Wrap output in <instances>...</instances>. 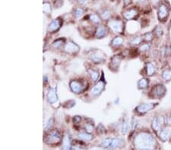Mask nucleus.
Segmentation results:
<instances>
[{
	"instance_id": "6ab92c4d",
	"label": "nucleus",
	"mask_w": 171,
	"mask_h": 150,
	"mask_svg": "<svg viewBox=\"0 0 171 150\" xmlns=\"http://www.w3.org/2000/svg\"><path fill=\"white\" fill-rule=\"evenodd\" d=\"M150 80L148 77H143L138 81V89L139 90H145L149 86Z\"/></svg>"
},
{
	"instance_id": "79ce46f5",
	"label": "nucleus",
	"mask_w": 171,
	"mask_h": 150,
	"mask_svg": "<svg viewBox=\"0 0 171 150\" xmlns=\"http://www.w3.org/2000/svg\"><path fill=\"white\" fill-rule=\"evenodd\" d=\"M136 1L139 3H144V2H145V0H136Z\"/></svg>"
},
{
	"instance_id": "ddd939ff",
	"label": "nucleus",
	"mask_w": 171,
	"mask_h": 150,
	"mask_svg": "<svg viewBox=\"0 0 171 150\" xmlns=\"http://www.w3.org/2000/svg\"><path fill=\"white\" fill-rule=\"evenodd\" d=\"M61 25H62V21L60 20V18H56L55 20H53L49 24L47 30H48L49 33H55L59 30V28H61Z\"/></svg>"
},
{
	"instance_id": "7c9ffc66",
	"label": "nucleus",
	"mask_w": 171,
	"mask_h": 150,
	"mask_svg": "<svg viewBox=\"0 0 171 150\" xmlns=\"http://www.w3.org/2000/svg\"><path fill=\"white\" fill-rule=\"evenodd\" d=\"M64 42H65V40L63 39H57V40H55L54 43H53L52 45H53V47L55 48H60L61 46H63V44H64Z\"/></svg>"
},
{
	"instance_id": "2eb2a0df",
	"label": "nucleus",
	"mask_w": 171,
	"mask_h": 150,
	"mask_svg": "<svg viewBox=\"0 0 171 150\" xmlns=\"http://www.w3.org/2000/svg\"><path fill=\"white\" fill-rule=\"evenodd\" d=\"M157 71V65L154 62H147L145 64V72L148 77L154 76Z\"/></svg>"
},
{
	"instance_id": "0eeeda50",
	"label": "nucleus",
	"mask_w": 171,
	"mask_h": 150,
	"mask_svg": "<svg viewBox=\"0 0 171 150\" xmlns=\"http://www.w3.org/2000/svg\"><path fill=\"white\" fill-rule=\"evenodd\" d=\"M61 140V135L59 132L56 130H53L52 131L49 133L46 136L45 141L46 143L50 144V145H55V144H58L60 143Z\"/></svg>"
},
{
	"instance_id": "5701e85b",
	"label": "nucleus",
	"mask_w": 171,
	"mask_h": 150,
	"mask_svg": "<svg viewBox=\"0 0 171 150\" xmlns=\"http://www.w3.org/2000/svg\"><path fill=\"white\" fill-rule=\"evenodd\" d=\"M154 37L155 36L153 32H147L142 34V39H143V42H145V43H151L154 40Z\"/></svg>"
},
{
	"instance_id": "aec40b11",
	"label": "nucleus",
	"mask_w": 171,
	"mask_h": 150,
	"mask_svg": "<svg viewBox=\"0 0 171 150\" xmlns=\"http://www.w3.org/2000/svg\"><path fill=\"white\" fill-rule=\"evenodd\" d=\"M106 35V29L104 26H98L97 30L95 31V37L97 39H101Z\"/></svg>"
},
{
	"instance_id": "f03ea898",
	"label": "nucleus",
	"mask_w": 171,
	"mask_h": 150,
	"mask_svg": "<svg viewBox=\"0 0 171 150\" xmlns=\"http://www.w3.org/2000/svg\"><path fill=\"white\" fill-rule=\"evenodd\" d=\"M123 144V140L119 138H107L102 141V143L100 144V146L104 148V149H114L116 148L120 147Z\"/></svg>"
},
{
	"instance_id": "1a4fd4ad",
	"label": "nucleus",
	"mask_w": 171,
	"mask_h": 150,
	"mask_svg": "<svg viewBox=\"0 0 171 150\" xmlns=\"http://www.w3.org/2000/svg\"><path fill=\"white\" fill-rule=\"evenodd\" d=\"M90 58L94 64H100L106 60V55L100 50H96L90 53Z\"/></svg>"
},
{
	"instance_id": "a211bd4d",
	"label": "nucleus",
	"mask_w": 171,
	"mask_h": 150,
	"mask_svg": "<svg viewBox=\"0 0 171 150\" xmlns=\"http://www.w3.org/2000/svg\"><path fill=\"white\" fill-rule=\"evenodd\" d=\"M121 60H122V58H121V56L120 55L113 56L110 61V70L118 69L119 67H120V65Z\"/></svg>"
},
{
	"instance_id": "e433bc0d",
	"label": "nucleus",
	"mask_w": 171,
	"mask_h": 150,
	"mask_svg": "<svg viewBox=\"0 0 171 150\" xmlns=\"http://www.w3.org/2000/svg\"><path fill=\"white\" fill-rule=\"evenodd\" d=\"M93 128H94V126L91 124H87V125H86V131L88 133H90L92 131Z\"/></svg>"
},
{
	"instance_id": "c85d7f7f",
	"label": "nucleus",
	"mask_w": 171,
	"mask_h": 150,
	"mask_svg": "<svg viewBox=\"0 0 171 150\" xmlns=\"http://www.w3.org/2000/svg\"><path fill=\"white\" fill-rule=\"evenodd\" d=\"M89 20H90L93 24H98L101 22V18H100L99 15L96 14H91L89 15Z\"/></svg>"
},
{
	"instance_id": "4468645a",
	"label": "nucleus",
	"mask_w": 171,
	"mask_h": 150,
	"mask_svg": "<svg viewBox=\"0 0 171 150\" xmlns=\"http://www.w3.org/2000/svg\"><path fill=\"white\" fill-rule=\"evenodd\" d=\"M105 88V83L104 81H99L96 85L92 88V90L90 91V93L94 96H97L103 92V90Z\"/></svg>"
},
{
	"instance_id": "473e14b6",
	"label": "nucleus",
	"mask_w": 171,
	"mask_h": 150,
	"mask_svg": "<svg viewBox=\"0 0 171 150\" xmlns=\"http://www.w3.org/2000/svg\"><path fill=\"white\" fill-rule=\"evenodd\" d=\"M110 12H109L108 10H104V11L100 13V17H101L104 20H108V19L110 18Z\"/></svg>"
},
{
	"instance_id": "7ed1b4c3",
	"label": "nucleus",
	"mask_w": 171,
	"mask_h": 150,
	"mask_svg": "<svg viewBox=\"0 0 171 150\" xmlns=\"http://www.w3.org/2000/svg\"><path fill=\"white\" fill-rule=\"evenodd\" d=\"M166 88L165 86L161 83H158L154 86L151 90L150 94L151 98L156 99H160L166 95Z\"/></svg>"
},
{
	"instance_id": "a19ab883",
	"label": "nucleus",
	"mask_w": 171,
	"mask_h": 150,
	"mask_svg": "<svg viewBox=\"0 0 171 150\" xmlns=\"http://www.w3.org/2000/svg\"><path fill=\"white\" fill-rule=\"evenodd\" d=\"M88 1H89V0H79V3H80V4L85 5V4L88 3Z\"/></svg>"
},
{
	"instance_id": "f257e3e1",
	"label": "nucleus",
	"mask_w": 171,
	"mask_h": 150,
	"mask_svg": "<svg viewBox=\"0 0 171 150\" xmlns=\"http://www.w3.org/2000/svg\"><path fill=\"white\" fill-rule=\"evenodd\" d=\"M134 145L138 150H154L155 139L148 132H140L135 137Z\"/></svg>"
},
{
	"instance_id": "58836bf2",
	"label": "nucleus",
	"mask_w": 171,
	"mask_h": 150,
	"mask_svg": "<svg viewBox=\"0 0 171 150\" xmlns=\"http://www.w3.org/2000/svg\"><path fill=\"white\" fill-rule=\"evenodd\" d=\"M81 117H79V116H76V117H75L74 118V122L75 124H79L80 121H81Z\"/></svg>"
},
{
	"instance_id": "dca6fc26",
	"label": "nucleus",
	"mask_w": 171,
	"mask_h": 150,
	"mask_svg": "<svg viewBox=\"0 0 171 150\" xmlns=\"http://www.w3.org/2000/svg\"><path fill=\"white\" fill-rule=\"evenodd\" d=\"M47 100L52 105H54L56 102H58V97L56 94L55 88H50L47 92Z\"/></svg>"
},
{
	"instance_id": "72a5a7b5",
	"label": "nucleus",
	"mask_w": 171,
	"mask_h": 150,
	"mask_svg": "<svg viewBox=\"0 0 171 150\" xmlns=\"http://www.w3.org/2000/svg\"><path fill=\"white\" fill-rule=\"evenodd\" d=\"M44 12L46 14H49L51 13V7L50 3H44Z\"/></svg>"
},
{
	"instance_id": "a878e982",
	"label": "nucleus",
	"mask_w": 171,
	"mask_h": 150,
	"mask_svg": "<svg viewBox=\"0 0 171 150\" xmlns=\"http://www.w3.org/2000/svg\"><path fill=\"white\" fill-rule=\"evenodd\" d=\"M71 140L69 136H65L63 139V150H71Z\"/></svg>"
},
{
	"instance_id": "4c0bfd02",
	"label": "nucleus",
	"mask_w": 171,
	"mask_h": 150,
	"mask_svg": "<svg viewBox=\"0 0 171 150\" xmlns=\"http://www.w3.org/2000/svg\"><path fill=\"white\" fill-rule=\"evenodd\" d=\"M166 122L167 124V126H170L171 127V114L166 115Z\"/></svg>"
},
{
	"instance_id": "39448f33",
	"label": "nucleus",
	"mask_w": 171,
	"mask_h": 150,
	"mask_svg": "<svg viewBox=\"0 0 171 150\" xmlns=\"http://www.w3.org/2000/svg\"><path fill=\"white\" fill-rule=\"evenodd\" d=\"M170 7L169 5L165 3H162L160 4L158 10H157V16L160 21L165 22L170 14Z\"/></svg>"
},
{
	"instance_id": "ea45409f",
	"label": "nucleus",
	"mask_w": 171,
	"mask_h": 150,
	"mask_svg": "<svg viewBox=\"0 0 171 150\" xmlns=\"http://www.w3.org/2000/svg\"><path fill=\"white\" fill-rule=\"evenodd\" d=\"M132 0H123V3H124V6H127L131 3Z\"/></svg>"
},
{
	"instance_id": "9b49d317",
	"label": "nucleus",
	"mask_w": 171,
	"mask_h": 150,
	"mask_svg": "<svg viewBox=\"0 0 171 150\" xmlns=\"http://www.w3.org/2000/svg\"><path fill=\"white\" fill-rule=\"evenodd\" d=\"M123 16L125 20H134L139 16V10L136 8H130L123 12Z\"/></svg>"
},
{
	"instance_id": "423d86ee",
	"label": "nucleus",
	"mask_w": 171,
	"mask_h": 150,
	"mask_svg": "<svg viewBox=\"0 0 171 150\" xmlns=\"http://www.w3.org/2000/svg\"><path fill=\"white\" fill-rule=\"evenodd\" d=\"M108 27L113 33L121 34L124 32V27L125 24L123 21L120 20H113L108 22Z\"/></svg>"
},
{
	"instance_id": "4be33fe9",
	"label": "nucleus",
	"mask_w": 171,
	"mask_h": 150,
	"mask_svg": "<svg viewBox=\"0 0 171 150\" xmlns=\"http://www.w3.org/2000/svg\"><path fill=\"white\" fill-rule=\"evenodd\" d=\"M143 43V39H142V35L141 36H135L130 39L129 43L132 46H140Z\"/></svg>"
},
{
	"instance_id": "9d476101",
	"label": "nucleus",
	"mask_w": 171,
	"mask_h": 150,
	"mask_svg": "<svg viewBox=\"0 0 171 150\" xmlns=\"http://www.w3.org/2000/svg\"><path fill=\"white\" fill-rule=\"evenodd\" d=\"M70 89L75 94H79L85 90V87L82 82L79 81H72L69 83Z\"/></svg>"
},
{
	"instance_id": "f704fd0d",
	"label": "nucleus",
	"mask_w": 171,
	"mask_h": 150,
	"mask_svg": "<svg viewBox=\"0 0 171 150\" xmlns=\"http://www.w3.org/2000/svg\"><path fill=\"white\" fill-rule=\"evenodd\" d=\"M129 130V123L127 121H125L123 124V128H122V132L123 134H125Z\"/></svg>"
},
{
	"instance_id": "2f4dec72",
	"label": "nucleus",
	"mask_w": 171,
	"mask_h": 150,
	"mask_svg": "<svg viewBox=\"0 0 171 150\" xmlns=\"http://www.w3.org/2000/svg\"><path fill=\"white\" fill-rule=\"evenodd\" d=\"M84 13H85V11H84L83 9H81V8H77L74 12L75 16V18H81L84 14Z\"/></svg>"
},
{
	"instance_id": "393cba45",
	"label": "nucleus",
	"mask_w": 171,
	"mask_h": 150,
	"mask_svg": "<svg viewBox=\"0 0 171 150\" xmlns=\"http://www.w3.org/2000/svg\"><path fill=\"white\" fill-rule=\"evenodd\" d=\"M88 73L89 74L90 77L92 79V81L94 82H97V81L99 78V71H97V70L94 69H91V68H89L88 69Z\"/></svg>"
},
{
	"instance_id": "c9c22d12",
	"label": "nucleus",
	"mask_w": 171,
	"mask_h": 150,
	"mask_svg": "<svg viewBox=\"0 0 171 150\" xmlns=\"http://www.w3.org/2000/svg\"><path fill=\"white\" fill-rule=\"evenodd\" d=\"M52 124H53V119L50 118V119H49V120L47 121H46L45 124H44V129H49V128L51 127Z\"/></svg>"
},
{
	"instance_id": "412c9836",
	"label": "nucleus",
	"mask_w": 171,
	"mask_h": 150,
	"mask_svg": "<svg viewBox=\"0 0 171 150\" xmlns=\"http://www.w3.org/2000/svg\"><path fill=\"white\" fill-rule=\"evenodd\" d=\"M161 77L165 82L171 81V67L165 68L161 73Z\"/></svg>"
},
{
	"instance_id": "bb28decb",
	"label": "nucleus",
	"mask_w": 171,
	"mask_h": 150,
	"mask_svg": "<svg viewBox=\"0 0 171 150\" xmlns=\"http://www.w3.org/2000/svg\"><path fill=\"white\" fill-rule=\"evenodd\" d=\"M151 47V43L143 42V43L139 46V51L141 52H146L150 51Z\"/></svg>"
},
{
	"instance_id": "20e7f679",
	"label": "nucleus",
	"mask_w": 171,
	"mask_h": 150,
	"mask_svg": "<svg viewBox=\"0 0 171 150\" xmlns=\"http://www.w3.org/2000/svg\"><path fill=\"white\" fill-rule=\"evenodd\" d=\"M166 123V117L160 115L155 117L153 119L152 123H151V127H152L153 130L156 133L159 134L160 132L162 130V129L165 127Z\"/></svg>"
},
{
	"instance_id": "f3484780",
	"label": "nucleus",
	"mask_w": 171,
	"mask_h": 150,
	"mask_svg": "<svg viewBox=\"0 0 171 150\" xmlns=\"http://www.w3.org/2000/svg\"><path fill=\"white\" fill-rule=\"evenodd\" d=\"M171 136V127L167 126L162 129V130L160 132L159 136L162 141H166L169 139V137Z\"/></svg>"
},
{
	"instance_id": "f8f14e48",
	"label": "nucleus",
	"mask_w": 171,
	"mask_h": 150,
	"mask_svg": "<svg viewBox=\"0 0 171 150\" xmlns=\"http://www.w3.org/2000/svg\"><path fill=\"white\" fill-rule=\"evenodd\" d=\"M64 51L65 52L69 54H73V53H77L80 50L79 46L77 45L76 43H75L74 42L72 41H69L67 43L64 44Z\"/></svg>"
},
{
	"instance_id": "b1692460",
	"label": "nucleus",
	"mask_w": 171,
	"mask_h": 150,
	"mask_svg": "<svg viewBox=\"0 0 171 150\" xmlns=\"http://www.w3.org/2000/svg\"><path fill=\"white\" fill-rule=\"evenodd\" d=\"M124 43V39H123L122 37H115L114 39L111 41L110 45L113 47H119V46H120L123 45V43Z\"/></svg>"
},
{
	"instance_id": "6e6552de",
	"label": "nucleus",
	"mask_w": 171,
	"mask_h": 150,
	"mask_svg": "<svg viewBox=\"0 0 171 150\" xmlns=\"http://www.w3.org/2000/svg\"><path fill=\"white\" fill-rule=\"evenodd\" d=\"M158 103H154V102H145V103H141L138 106L135 108V111H136L137 113L139 115H144V114L148 113L152 109H154L155 107L157 106Z\"/></svg>"
},
{
	"instance_id": "cd10ccee",
	"label": "nucleus",
	"mask_w": 171,
	"mask_h": 150,
	"mask_svg": "<svg viewBox=\"0 0 171 150\" xmlns=\"http://www.w3.org/2000/svg\"><path fill=\"white\" fill-rule=\"evenodd\" d=\"M153 33H154L155 37H157V38H160V37H161L164 35V30H163V28L160 26H156L154 29L153 30Z\"/></svg>"
},
{
	"instance_id": "c756f323",
	"label": "nucleus",
	"mask_w": 171,
	"mask_h": 150,
	"mask_svg": "<svg viewBox=\"0 0 171 150\" xmlns=\"http://www.w3.org/2000/svg\"><path fill=\"white\" fill-rule=\"evenodd\" d=\"M79 138L85 141H90L93 139L92 135H90L88 132H87V133H81V134H79Z\"/></svg>"
}]
</instances>
